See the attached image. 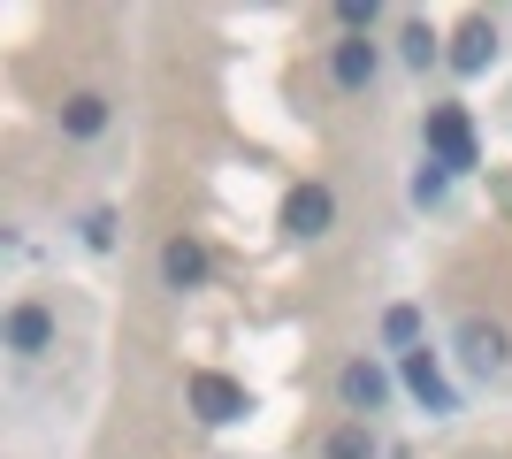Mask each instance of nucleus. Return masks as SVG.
Listing matches in <instances>:
<instances>
[{"label":"nucleus","instance_id":"obj_7","mask_svg":"<svg viewBox=\"0 0 512 459\" xmlns=\"http://www.w3.org/2000/svg\"><path fill=\"white\" fill-rule=\"evenodd\" d=\"M490 62H497V23L467 16V23H459V39H451V69H459V77H482Z\"/></svg>","mask_w":512,"mask_h":459},{"label":"nucleus","instance_id":"obj_6","mask_svg":"<svg viewBox=\"0 0 512 459\" xmlns=\"http://www.w3.org/2000/svg\"><path fill=\"white\" fill-rule=\"evenodd\" d=\"M337 391H344V406L367 421V414H383V406H390V375L375 368V360H352V368L337 375Z\"/></svg>","mask_w":512,"mask_h":459},{"label":"nucleus","instance_id":"obj_3","mask_svg":"<svg viewBox=\"0 0 512 459\" xmlns=\"http://www.w3.org/2000/svg\"><path fill=\"white\" fill-rule=\"evenodd\" d=\"M459 360H467L474 375H505L512 337H505L497 322H482V314H467V322H459Z\"/></svg>","mask_w":512,"mask_h":459},{"label":"nucleus","instance_id":"obj_13","mask_svg":"<svg viewBox=\"0 0 512 459\" xmlns=\"http://www.w3.org/2000/svg\"><path fill=\"white\" fill-rule=\"evenodd\" d=\"M383 337L413 352V337H421V314H413V306H390V314H383Z\"/></svg>","mask_w":512,"mask_h":459},{"label":"nucleus","instance_id":"obj_4","mask_svg":"<svg viewBox=\"0 0 512 459\" xmlns=\"http://www.w3.org/2000/svg\"><path fill=\"white\" fill-rule=\"evenodd\" d=\"M329 222H337L329 184H291V199H283V230H291V238H321Z\"/></svg>","mask_w":512,"mask_h":459},{"label":"nucleus","instance_id":"obj_5","mask_svg":"<svg viewBox=\"0 0 512 459\" xmlns=\"http://www.w3.org/2000/svg\"><path fill=\"white\" fill-rule=\"evenodd\" d=\"M0 329H8V352H16V360H39V352L54 345V314H46L39 299H16Z\"/></svg>","mask_w":512,"mask_h":459},{"label":"nucleus","instance_id":"obj_12","mask_svg":"<svg viewBox=\"0 0 512 459\" xmlns=\"http://www.w3.org/2000/svg\"><path fill=\"white\" fill-rule=\"evenodd\" d=\"M321 459H375V429L367 421H337L329 444H321Z\"/></svg>","mask_w":512,"mask_h":459},{"label":"nucleus","instance_id":"obj_9","mask_svg":"<svg viewBox=\"0 0 512 459\" xmlns=\"http://www.w3.org/2000/svg\"><path fill=\"white\" fill-rule=\"evenodd\" d=\"M398 360H406V391L421 398L428 414H451V383H444V368H436V352L413 345V352H398Z\"/></svg>","mask_w":512,"mask_h":459},{"label":"nucleus","instance_id":"obj_15","mask_svg":"<svg viewBox=\"0 0 512 459\" xmlns=\"http://www.w3.org/2000/svg\"><path fill=\"white\" fill-rule=\"evenodd\" d=\"M444 176H451V169H444V161H428V169H421V176H413V199H436V192H444Z\"/></svg>","mask_w":512,"mask_h":459},{"label":"nucleus","instance_id":"obj_8","mask_svg":"<svg viewBox=\"0 0 512 459\" xmlns=\"http://www.w3.org/2000/svg\"><path fill=\"white\" fill-rule=\"evenodd\" d=\"M375 69H383L375 39H337V46H329V77H337L344 92H367V85H375Z\"/></svg>","mask_w":512,"mask_h":459},{"label":"nucleus","instance_id":"obj_1","mask_svg":"<svg viewBox=\"0 0 512 459\" xmlns=\"http://www.w3.org/2000/svg\"><path fill=\"white\" fill-rule=\"evenodd\" d=\"M184 398H192V414L207 421V429H230V421H245V383L237 375H222V368H192L184 375Z\"/></svg>","mask_w":512,"mask_h":459},{"label":"nucleus","instance_id":"obj_14","mask_svg":"<svg viewBox=\"0 0 512 459\" xmlns=\"http://www.w3.org/2000/svg\"><path fill=\"white\" fill-rule=\"evenodd\" d=\"M398 46H406V62H413V69L436 62V31H428V23H406V39H398Z\"/></svg>","mask_w":512,"mask_h":459},{"label":"nucleus","instance_id":"obj_11","mask_svg":"<svg viewBox=\"0 0 512 459\" xmlns=\"http://www.w3.org/2000/svg\"><path fill=\"white\" fill-rule=\"evenodd\" d=\"M62 131L69 138H100L107 131V92H69L62 100Z\"/></svg>","mask_w":512,"mask_h":459},{"label":"nucleus","instance_id":"obj_2","mask_svg":"<svg viewBox=\"0 0 512 459\" xmlns=\"http://www.w3.org/2000/svg\"><path fill=\"white\" fill-rule=\"evenodd\" d=\"M428 161H444V169H474V115L459 108V100L428 108Z\"/></svg>","mask_w":512,"mask_h":459},{"label":"nucleus","instance_id":"obj_10","mask_svg":"<svg viewBox=\"0 0 512 459\" xmlns=\"http://www.w3.org/2000/svg\"><path fill=\"white\" fill-rule=\"evenodd\" d=\"M161 276H169V291H199L207 284V245L199 238H169L161 245Z\"/></svg>","mask_w":512,"mask_h":459},{"label":"nucleus","instance_id":"obj_16","mask_svg":"<svg viewBox=\"0 0 512 459\" xmlns=\"http://www.w3.org/2000/svg\"><path fill=\"white\" fill-rule=\"evenodd\" d=\"M85 238L92 245H115V215H107V207H92V215H85Z\"/></svg>","mask_w":512,"mask_h":459}]
</instances>
